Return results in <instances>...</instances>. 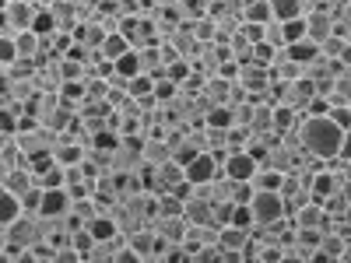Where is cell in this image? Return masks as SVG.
<instances>
[{
	"label": "cell",
	"instance_id": "obj_4",
	"mask_svg": "<svg viewBox=\"0 0 351 263\" xmlns=\"http://www.w3.org/2000/svg\"><path fill=\"white\" fill-rule=\"evenodd\" d=\"M260 172V162L256 155H250L246 148L239 151H228L221 158V175H228V179H239V183H253V175Z\"/></svg>",
	"mask_w": 351,
	"mask_h": 263
},
{
	"label": "cell",
	"instance_id": "obj_5",
	"mask_svg": "<svg viewBox=\"0 0 351 263\" xmlns=\"http://www.w3.org/2000/svg\"><path fill=\"white\" fill-rule=\"evenodd\" d=\"M306 28H309V39L324 46L327 39L337 36V18H334L330 11L319 8V11H309V14H306Z\"/></svg>",
	"mask_w": 351,
	"mask_h": 263
},
{
	"label": "cell",
	"instance_id": "obj_27",
	"mask_svg": "<svg viewBox=\"0 0 351 263\" xmlns=\"http://www.w3.org/2000/svg\"><path fill=\"white\" fill-rule=\"evenodd\" d=\"M208 4H211V8H218V4H225V0H208Z\"/></svg>",
	"mask_w": 351,
	"mask_h": 263
},
{
	"label": "cell",
	"instance_id": "obj_18",
	"mask_svg": "<svg viewBox=\"0 0 351 263\" xmlns=\"http://www.w3.org/2000/svg\"><path fill=\"white\" fill-rule=\"evenodd\" d=\"M88 231H92V236H95L99 242H109V239L120 236V228H116V221H112L109 214H99L92 225H88Z\"/></svg>",
	"mask_w": 351,
	"mask_h": 263
},
{
	"label": "cell",
	"instance_id": "obj_10",
	"mask_svg": "<svg viewBox=\"0 0 351 263\" xmlns=\"http://www.w3.org/2000/svg\"><path fill=\"white\" fill-rule=\"evenodd\" d=\"M183 218L190 225H215V203L204 200V197H190L186 208H183Z\"/></svg>",
	"mask_w": 351,
	"mask_h": 263
},
{
	"label": "cell",
	"instance_id": "obj_22",
	"mask_svg": "<svg viewBox=\"0 0 351 263\" xmlns=\"http://www.w3.org/2000/svg\"><path fill=\"white\" fill-rule=\"evenodd\" d=\"M71 246H74V249H81L84 256H92V249L99 246V239H95V236H92V231H88V228H77L74 236H71Z\"/></svg>",
	"mask_w": 351,
	"mask_h": 263
},
{
	"label": "cell",
	"instance_id": "obj_9",
	"mask_svg": "<svg viewBox=\"0 0 351 263\" xmlns=\"http://www.w3.org/2000/svg\"><path fill=\"white\" fill-rule=\"evenodd\" d=\"M141 158H144L148 168H158V165L172 162V148L165 144V137H148V140H144V148H141Z\"/></svg>",
	"mask_w": 351,
	"mask_h": 263
},
{
	"label": "cell",
	"instance_id": "obj_13",
	"mask_svg": "<svg viewBox=\"0 0 351 263\" xmlns=\"http://www.w3.org/2000/svg\"><path fill=\"white\" fill-rule=\"evenodd\" d=\"M130 49H134V46H130V39H127L123 32H109L99 53H102V60H106V64H116V60H120V56H127Z\"/></svg>",
	"mask_w": 351,
	"mask_h": 263
},
{
	"label": "cell",
	"instance_id": "obj_6",
	"mask_svg": "<svg viewBox=\"0 0 351 263\" xmlns=\"http://www.w3.org/2000/svg\"><path fill=\"white\" fill-rule=\"evenodd\" d=\"M106 25L99 21V18H84L77 28H74V42L77 46H84V49H102V42H106Z\"/></svg>",
	"mask_w": 351,
	"mask_h": 263
},
{
	"label": "cell",
	"instance_id": "obj_7",
	"mask_svg": "<svg viewBox=\"0 0 351 263\" xmlns=\"http://www.w3.org/2000/svg\"><path fill=\"white\" fill-rule=\"evenodd\" d=\"M71 208H74V197H71V190H67V186H64V190H46L39 218H67V214H71Z\"/></svg>",
	"mask_w": 351,
	"mask_h": 263
},
{
	"label": "cell",
	"instance_id": "obj_3",
	"mask_svg": "<svg viewBox=\"0 0 351 263\" xmlns=\"http://www.w3.org/2000/svg\"><path fill=\"white\" fill-rule=\"evenodd\" d=\"M39 14V4L36 0H18V4H4V14H0V36H18V32H28Z\"/></svg>",
	"mask_w": 351,
	"mask_h": 263
},
{
	"label": "cell",
	"instance_id": "obj_11",
	"mask_svg": "<svg viewBox=\"0 0 351 263\" xmlns=\"http://www.w3.org/2000/svg\"><path fill=\"white\" fill-rule=\"evenodd\" d=\"M288 56H291L295 64L309 67V64H316L319 56H324V46L313 42V39H299V42H291V46H288Z\"/></svg>",
	"mask_w": 351,
	"mask_h": 263
},
{
	"label": "cell",
	"instance_id": "obj_25",
	"mask_svg": "<svg viewBox=\"0 0 351 263\" xmlns=\"http://www.w3.org/2000/svg\"><path fill=\"white\" fill-rule=\"evenodd\" d=\"M232 225H236V228H246V231H256L253 208H239V203H236V214H232Z\"/></svg>",
	"mask_w": 351,
	"mask_h": 263
},
{
	"label": "cell",
	"instance_id": "obj_12",
	"mask_svg": "<svg viewBox=\"0 0 351 263\" xmlns=\"http://www.w3.org/2000/svg\"><path fill=\"white\" fill-rule=\"evenodd\" d=\"M32 186H39V179L28 168H14V172H4V193H18L25 197Z\"/></svg>",
	"mask_w": 351,
	"mask_h": 263
},
{
	"label": "cell",
	"instance_id": "obj_1",
	"mask_svg": "<svg viewBox=\"0 0 351 263\" xmlns=\"http://www.w3.org/2000/svg\"><path fill=\"white\" fill-rule=\"evenodd\" d=\"M344 134L330 116H302L299 127H295V137L302 144V151L313 155V158H324V162H334L341 158V148H344Z\"/></svg>",
	"mask_w": 351,
	"mask_h": 263
},
{
	"label": "cell",
	"instance_id": "obj_15",
	"mask_svg": "<svg viewBox=\"0 0 351 263\" xmlns=\"http://www.w3.org/2000/svg\"><path fill=\"white\" fill-rule=\"evenodd\" d=\"M176 11H180L183 25H193L197 18H208V14H211V4H208V0H180V4H176Z\"/></svg>",
	"mask_w": 351,
	"mask_h": 263
},
{
	"label": "cell",
	"instance_id": "obj_19",
	"mask_svg": "<svg viewBox=\"0 0 351 263\" xmlns=\"http://www.w3.org/2000/svg\"><path fill=\"white\" fill-rule=\"evenodd\" d=\"M32 32H36V36H43V39H49V36L60 32V28H56V18H53V11H49V8H39V14H36V21H32Z\"/></svg>",
	"mask_w": 351,
	"mask_h": 263
},
{
	"label": "cell",
	"instance_id": "obj_23",
	"mask_svg": "<svg viewBox=\"0 0 351 263\" xmlns=\"http://www.w3.org/2000/svg\"><path fill=\"white\" fill-rule=\"evenodd\" d=\"M18 60H21V56H18L14 39L11 36H0V67H14Z\"/></svg>",
	"mask_w": 351,
	"mask_h": 263
},
{
	"label": "cell",
	"instance_id": "obj_16",
	"mask_svg": "<svg viewBox=\"0 0 351 263\" xmlns=\"http://www.w3.org/2000/svg\"><path fill=\"white\" fill-rule=\"evenodd\" d=\"M243 18H246L250 25H271V21H274L271 0H250V4H246V11H243Z\"/></svg>",
	"mask_w": 351,
	"mask_h": 263
},
{
	"label": "cell",
	"instance_id": "obj_17",
	"mask_svg": "<svg viewBox=\"0 0 351 263\" xmlns=\"http://www.w3.org/2000/svg\"><path fill=\"white\" fill-rule=\"evenodd\" d=\"M190 32L197 36V42L200 46H211V42H218V21L208 14V18H197L193 25H190Z\"/></svg>",
	"mask_w": 351,
	"mask_h": 263
},
{
	"label": "cell",
	"instance_id": "obj_21",
	"mask_svg": "<svg viewBox=\"0 0 351 263\" xmlns=\"http://www.w3.org/2000/svg\"><path fill=\"white\" fill-rule=\"evenodd\" d=\"M263 42H271L274 49H288V39H285V25H281V21L263 25Z\"/></svg>",
	"mask_w": 351,
	"mask_h": 263
},
{
	"label": "cell",
	"instance_id": "obj_24",
	"mask_svg": "<svg viewBox=\"0 0 351 263\" xmlns=\"http://www.w3.org/2000/svg\"><path fill=\"white\" fill-rule=\"evenodd\" d=\"M334 102H348L351 105V71H341L337 81H334Z\"/></svg>",
	"mask_w": 351,
	"mask_h": 263
},
{
	"label": "cell",
	"instance_id": "obj_14",
	"mask_svg": "<svg viewBox=\"0 0 351 263\" xmlns=\"http://www.w3.org/2000/svg\"><path fill=\"white\" fill-rule=\"evenodd\" d=\"M274 21H295L306 18V0H271Z\"/></svg>",
	"mask_w": 351,
	"mask_h": 263
},
{
	"label": "cell",
	"instance_id": "obj_20",
	"mask_svg": "<svg viewBox=\"0 0 351 263\" xmlns=\"http://www.w3.org/2000/svg\"><path fill=\"white\" fill-rule=\"evenodd\" d=\"M112 71H116V74H123V77H130V81H134L137 74H144V71H141V56H137V49H130L127 56H120V60L112 64Z\"/></svg>",
	"mask_w": 351,
	"mask_h": 263
},
{
	"label": "cell",
	"instance_id": "obj_2",
	"mask_svg": "<svg viewBox=\"0 0 351 263\" xmlns=\"http://www.w3.org/2000/svg\"><path fill=\"white\" fill-rule=\"evenodd\" d=\"M253 218H256V228H271L278 221L288 218V200L278 193V190H256L253 197Z\"/></svg>",
	"mask_w": 351,
	"mask_h": 263
},
{
	"label": "cell",
	"instance_id": "obj_26",
	"mask_svg": "<svg viewBox=\"0 0 351 263\" xmlns=\"http://www.w3.org/2000/svg\"><path fill=\"white\" fill-rule=\"evenodd\" d=\"M53 263H84V253L74 246H60V249H53Z\"/></svg>",
	"mask_w": 351,
	"mask_h": 263
},
{
	"label": "cell",
	"instance_id": "obj_8",
	"mask_svg": "<svg viewBox=\"0 0 351 263\" xmlns=\"http://www.w3.org/2000/svg\"><path fill=\"white\" fill-rule=\"evenodd\" d=\"M253 239V231L246 228H236V225H225L221 236H218V253H243Z\"/></svg>",
	"mask_w": 351,
	"mask_h": 263
}]
</instances>
